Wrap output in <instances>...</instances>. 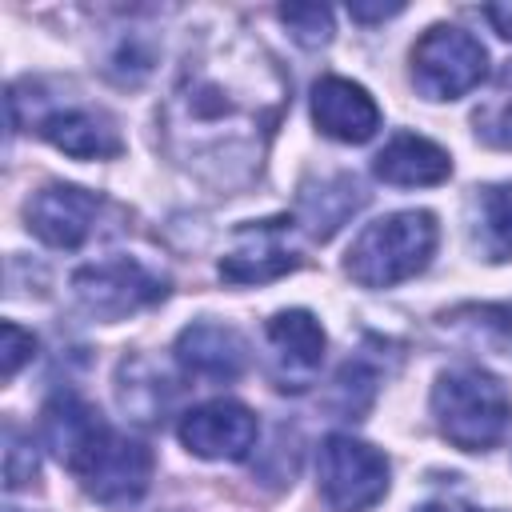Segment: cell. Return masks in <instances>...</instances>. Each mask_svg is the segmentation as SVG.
Returning a JSON list of instances; mask_svg holds the SVG:
<instances>
[{"label": "cell", "mask_w": 512, "mask_h": 512, "mask_svg": "<svg viewBox=\"0 0 512 512\" xmlns=\"http://www.w3.org/2000/svg\"><path fill=\"white\" fill-rule=\"evenodd\" d=\"M444 328L468 332L476 344L512 356V304H468L456 312H444Z\"/></svg>", "instance_id": "d6986e66"}, {"label": "cell", "mask_w": 512, "mask_h": 512, "mask_svg": "<svg viewBox=\"0 0 512 512\" xmlns=\"http://www.w3.org/2000/svg\"><path fill=\"white\" fill-rule=\"evenodd\" d=\"M488 72V52L456 24L428 28L412 48V80L428 100H456L472 92Z\"/></svg>", "instance_id": "8992f818"}, {"label": "cell", "mask_w": 512, "mask_h": 512, "mask_svg": "<svg viewBox=\"0 0 512 512\" xmlns=\"http://www.w3.org/2000/svg\"><path fill=\"white\" fill-rule=\"evenodd\" d=\"M436 252V216L424 208L392 212L368 224L348 248V276L364 288H392L428 268Z\"/></svg>", "instance_id": "277c9868"}, {"label": "cell", "mask_w": 512, "mask_h": 512, "mask_svg": "<svg viewBox=\"0 0 512 512\" xmlns=\"http://www.w3.org/2000/svg\"><path fill=\"white\" fill-rule=\"evenodd\" d=\"M100 68L112 84L120 88H136L152 76L156 68V40L148 36V28H136L132 20L112 28L108 40H104V52H100Z\"/></svg>", "instance_id": "ac0fdd59"}, {"label": "cell", "mask_w": 512, "mask_h": 512, "mask_svg": "<svg viewBox=\"0 0 512 512\" xmlns=\"http://www.w3.org/2000/svg\"><path fill=\"white\" fill-rule=\"evenodd\" d=\"M364 200H368V192L348 172H340L332 180H320L316 188H304L300 192V228L312 240H328Z\"/></svg>", "instance_id": "2e32d148"}, {"label": "cell", "mask_w": 512, "mask_h": 512, "mask_svg": "<svg viewBox=\"0 0 512 512\" xmlns=\"http://www.w3.org/2000/svg\"><path fill=\"white\" fill-rule=\"evenodd\" d=\"M312 120L332 140L364 144L380 128V108L360 84H352L344 76H324L312 88Z\"/></svg>", "instance_id": "5bb4252c"}, {"label": "cell", "mask_w": 512, "mask_h": 512, "mask_svg": "<svg viewBox=\"0 0 512 512\" xmlns=\"http://www.w3.org/2000/svg\"><path fill=\"white\" fill-rule=\"evenodd\" d=\"M296 220L292 216H268L240 224L232 232V248L220 260V276L228 284H268L300 264L296 256Z\"/></svg>", "instance_id": "ba28073f"}, {"label": "cell", "mask_w": 512, "mask_h": 512, "mask_svg": "<svg viewBox=\"0 0 512 512\" xmlns=\"http://www.w3.org/2000/svg\"><path fill=\"white\" fill-rule=\"evenodd\" d=\"M176 364L208 384H228L248 364V344L236 328L216 320H196L176 336Z\"/></svg>", "instance_id": "4fadbf2b"}, {"label": "cell", "mask_w": 512, "mask_h": 512, "mask_svg": "<svg viewBox=\"0 0 512 512\" xmlns=\"http://www.w3.org/2000/svg\"><path fill=\"white\" fill-rule=\"evenodd\" d=\"M432 416L448 444L464 452H484L500 444L512 424V392L488 368L456 364L436 376Z\"/></svg>", "instance_id": "3957f363"}, {"label": "cell", "mask_w": 512, "mask_h": 512, "mask_svg": "<svg viewBox=\"0 0 512 512\" xmlns=\"http://www.w3.org/2000/svg\"><path fill=\"white\" fill-rule=\"evenodd\" d=\"M472 124H476V136L492 148H504L512 152V60L500 68L492 92L480 100V108L472 112Z\"/></svg>", "instance_id": "ffe728a7"}, {"label": "cell", "mask_w": 512, "mask_h": 512, "mask_svg": "<svg viewBox=\"0 0 512 512\" xmlns=\"http://www.w3.org/2000/svg\"><path fill=\"white\" fill-rule=\"evenodd\" d=\"M376 380H380L376 368H368L360 356L348 360V364L336 372V380H332L328 408L340 412V416H348V420H360V416L372 408V400H376Z\"/></svg>", "instance_id": "44dd1931"}, {"label": "cell", "mask_w": 512, "mask_h": 512, "mask_svg": "<svg viewBox=\"0 0 512 512\" xmlns=\"http://www.w3.org/2000/svg\"><path fill=\"white\" fill-rule=\"evenodd\" d=\"M32 476H36V452H32V444L16 428H8V448H4V484H8V492H16L20 484H28Z\"/></svg>", "instance_id": "603a6c76"}, {"label": "cell", "mask_w": 512, "mask_h": 512, "mask_svg": "<svg viewBox=\"0 0 512 512\" xmlns=\"http://www.w3.org/2000/svg\"><path fill=\"white\" fill-rule=\"evenodd\" d=\"M48 452L84 484L100 504H136L152 480V452L140 440L108 428L92 404L60 392L40 412Z\"/></svg>", "instance_id": "7a4b0ae2"}, {"label": "cell", "mask_w": 512, "mask_h": 512, "mask_svg": "<svg viewBox=\"0 0 512 512\" xmlns=\"http://www.w3.org/2000/svg\"><path fill=\"white\" fill-rule=\"evenodd\" d=\"M72 296L96 320H124L168 296V276L136 256H112L72 272Z\"/></svg>", "instance_id": "5b68a950"}, {"label": "cell", "mask_w": 512, "mask_h": 512, "mask_svg": "<svg viewBox=\"0 0 512 512\" xmlns=\"http://www.w3.org/2000/svg\"><path fill=\"white\" fill-rule=\"evenodd\" d=\"M404 4H348V16L360 20V24H372V20H388V16H400Z\"/></svg>", "instance_id": "d4e9b609"}, {"label": "cell", "mask_w": 512, "mask_h": 512, "mask_svg": "<svg viewBox=\"0 0 512 512\" xmlns=\"http://www.w3.org/2000/svg\"><path fill=\"white\" fill-rule=\"evenodd\" d=\"M472 244L488 260H512V180L476 188V196H472Z\"/></svg>", "instance_id": "e0dca14e"}, {"label": "cell", "mask_w": 512, "mask_h": 512, "mask_svg": "<svg viewBox=\"0 0 512 512\" xmlns=\"http://www.w3.org/2000/svg\"><path fill=\"white\" fill-rule=\"evenodd\" d=\"M100 216V196L76 184H48L28 200V228L52 248H80Z\"/></svg>", "instance_id": "7c38bea8"}, {"label": "cell", "mask_w": 512, "mask_h": 512, "mask_svg": "<svg viewBox=\"0 0 512 512\" xmlns=\"http://www.w3.org/2000/svg\"><path fill=\"white\" fill-rule=\"evenodd\" d=\"M292 80L276 56L244 32L204 36L160 108L164 152L200 184L244 188L288 108Z\"/></svg>", "instance_id": "6da1fadb"}, {"label": "cell", "mask_w": 512, "mask_h": 512, "mask_svg": "<svg viewBox=\"0 0 512 512\" xmlns=\"http://www.w3.org/2000/svg\"><path fill=\"white\" fill-rule=\"evenodd\" d=\"M372 172L384 184L396 188H424V184H440L452 172V160L440 144L416 136V132H396L372 160Z\"/></svg>", "instance_id": "9a60e30c"}, {"label": "cell", "mask_w": 512, "mask_h": 512, "mask_svg": "<svg viewBox=\"0 0 512 512\" xmlns=\"http://www.w3.org/2000/svg\"><path fill=\"white\" fill-rule=\"evenodd\" d=\"M268 348H272V376L284 392H304L320 364H324V328L316 324L312 312L304 308H288L276 312L264 328Z\"/></svg>", "instance_id": "30bf717a"}, {"label": "cell", "mask_w": 512, "mask_h": 512, "mask_svg": "<svg viewBox=\"0 0 512 512\" xmlns=\"http://www.w3.org/2000/svg\"><path fill=\"white\" fill-rule=\"evenodd\" d=\"M260 424L256 416L236 400H208L180 420V440L188 452L204 460H244L256 444Z\"/></svg>", "instance_id": "8fae6325"}, {"label": "cell", "mask_w": 512, "mask_h": 512, "mask_svg": "<svg viewBox=\"0 0 512 512\" xmlns=\"http://www.w3.org/2000/svg\"><path fill=\"white\" fill-rule=\"evenodd\" d=\"M0 352H4V356H0V360H4V376L12 380V376L20 372V364L32 360V352H36V336L8 320V324H4V348H0Z\"/></svg>", "instance_id": "cb8c5ba5"}, {"label": "cell", "mask_w": 512, "mask_h": 512, "mask_svg": "<svg viewBox=\"0 0 512 512\" xmlns=\"http://www.w3.org/2000/svg\"><path fill=\"white\" fill-rule=\"evenodd\" d=\"M416 512H480V508H472V504H464V500H448V496H440V500L420 504Z\"/></svg>", "instance_id": "4316f807"}, {"label": "cell", "mask_w": 512, "mask_h": 512, "mask_svg": "<svg viewBox=\"0 0 512 512\" xmlns=\"http://www.w3.org/2000/svg\"><path fill=\"white\" fill-rule=\"evenodd\" d=\"M36 104H44V96H32ZM32 132H40L48 144H56L60 152L76 156V160H104V156H120V132L112 124L108 112L80 104V100H52L44 104L32 120Z\"/></svg>", "instance_id": "9c48e42d"}, {"label": "cell", "mask_w": 512, "mask_h": 512, "mask_svg": "<svg viewBox=\"0 0 512 512\" xmlns=\"http://www.w3.org/2000/svg\"><path fill=\"white\" fill-rule=\"evenodd\" d=\"M280 20L288 24V32L300 48H320L332 40V12L320 4H284Z\"/></svg>", "instance_id": "7402d4cb"}, {"label": "cell", "mask_w": 512, "mask_h": 512, "mask_svg": "<svg viewBox=\"0 0 512 512\" xmlns=\"http://www.w3.org/2000/svg\"><path fill=\"white\" fill-rule=\"evenodd\" d=\"M320 500L328 512H364L388 492V460L364 440L328 436L316 456Z\"/></svg>", "instance_id": "52a82bcc"}, {"label": "cell", "mask_w": 512, "mask_h": 512, "mask_svg": "<svg viewBox=\"0 0 512 512\" xmlns=\"http://www.w3.org/2000/svg\"><path fill=\"white\" fill-rule=\"evenodd\" d=\"M484 16L492 20V28H496L504 40H512V4H488Z\"/></svg>", "instance_id": "484cf974"}]
</instances>
